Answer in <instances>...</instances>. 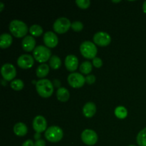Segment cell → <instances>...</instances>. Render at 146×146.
Segmentation results:
<instances>
[{"instance_id":"cell-1","label":"cell","mask_w":146,"mask_h":146,"mask_svg":"<svg viewBox=\"0 0 146 146\" xmlns=\"http://www.w3.org/2000/svg\"><path fill=\"white\" fill-rule=\"evenodd\" d=\"M36 89L40 96L43 98H48L54 92V85L51 81L44 78L37 81Z\"/></svg>"},{"instance_id":"cell-2","label":"cell","mask_w":146,"mask_h":146,"mask_svg":"<svg viewBox=\"0 0 146 146\" xmlns=\"http://www.w3.org/2000/svg\"><path fill=\"white\" fill-rule=\"evenodd\" d=\"M9 31L16 37L21 38L28 32V27L24 21L14 19L9 24Z\"/></svg>"},{"instance_id":"cell-3","label":"cell","mask_w":146,"mask_h":146,"mask_svg":"<svg viewBox=\"0 0 146 146\" xmlns=\"http://www.w3.org/2000/svg\"><path fill=\"white\" fill-rule=\"evenodd\" d=\"M33 56L37 61L40 63H44L50 59L51 56V51L49 48L45 46H37L33 51Z\"/></svg>"},{"instance_id":"cell-4","label":"cell","mask_w":146,"mask_h":146,"mask_svg":"<svg viewBox=\"0 0 146 146\" xmlns=\"http://www.w3.org/2000/svg\"><path fill=\"white\" fill-rule=\"evenodd\" d=\"M80 51L85 58L94 59L96 56L98 50L94 43L90 41H85L80 46Z\"/></svg>"},{"instance_id":"cell-5","label":"cell","mask_w":146,"mask_h":146,"mask_svg":"<svg viewBox=\"0 0 146 146\" xmlns=\"http://www.w3.org/2000/svg\"><path fill=\"white\" fill-rule=\"evenodd\" d=\"M44 135L45 138L50 142L57 143L62 139L64 136V132L60 127L53 125L47 128Z\"/></svg>"},{"instance_id":"cell-6","label":"cell","mask_w":146,"mask_h":146,"mask_svg":"<svg viewBox=\"0 0 146 146\" xmlns=\"http://www.w3.org/2000/svg\"><path fill=\"white\" fill-rule=\"evenodd\" d=\"M71 27V23L70 20L66 17H60L57 19L54 23L53 28L54 30L58 34L66 33L70 27Z\"/></svg>"},{"instance_id":"cell-7","label":"cell","mask_w":146,"mask_h":146,"mask_svg":"<svg viewBox=\"0 0 146 146\" xmlns=\"http://www.w3.org/2000/svg\"><path fill=\"white\" fill-rule=\"evenodd\" d=\"M68 82L74 88H81L86 82V78L79 73H71L68 76Z\"/></svg>"},{"instance_id":"cell-8","label":"cell","mask_w":146,"mask_h":146,"mask_svg":"<svg viewBox=\"0 0 146 146\" xmlns=\"http://www.w3.org/2000/svg\"><path fill=\"white\" fill-rule=\"evenodd\" d=\"M1 76L5 81H9L14 79L17 75V70L14 65L11 64H5L1 66Z\"/></svg>"},{"instance_id":"cell-9","label":"cell","mask_w":146,"mask_h":146,"mask_svg":"<svg viewBox=\"0 0 146 146\" xmlns=\"http://www.w3.org/2000/svg\"><path fill=\"white\" fill-rule=\"evenodd\" d=\"M81 139L86 145H94L98 141V135L93 130L86 129L81 133Z\"/></svg>"},{"instance_id":"cell-10","label":"cell","mask_w":146,"mask_h":146,"mask_svg":"<svg viewBox=\"0 0 146 146\" xmlns=\"http://www.w3.org/2000/svg\"><path fill=\"white\" fill-rule=\"evenodd\" d=\"M94 41L100 46H106L111 43V37L108 33L104 31H98L94 36Z\"/></svg>"},{"instance_id":"cell-11","label":"cell","mask_w":146,"mask_h":146,"mask_svg":"<svg viewBox=\"0 0 146 146\" xmlns=\"http://www.w3.org/2000/svg\"><path fill=\"white\" fill-rule=\"evenodd\" d=\"M34 64V57L29 54H22L17 59V64L19 66L24 69L30 68Z\"/></svg>"},{"instance_id":"cell-12","label":"cell","mask_w":146,"mask_h":146,"mask_svg":"<svg viewBox=\"0 0 146 146\" xmlns=\"http://www.w3.org/2000/svg\"><path fill=\"white\" fill-rule=\"evenodd\" d=\"M47 127V122L46 118L42 115H37L33 120V128L36 133L44 132Z\"/></svg>"},{"instance_id":"cell-13","label":"cell","mask_w":146,"mask_h":146,"mask_svg":"<svg viewBox=\"0 0 146 146\" xmlns=\"http://www.w3.org/2000/svg\"><path fill=\"white\" fill-rule=\"evenodd\" d=\"M44 42L47 47L54 48L58 44V38L52 31H46L44 35Z\"/></svg>"},{"instance_id":"cell-14","label":"cell","mask_w":146,"mask_h":146,"mask_svg":"<svg viewBox=\"0 0 146 146\" xmlns=\"http://www.w3.org/2000/svg\"><path fill=\"white\" fill-rule=\"evenodd\" d=\"M65 66L68 71H76L78 66V58L75 55H72V54L68 55L65 58Z\"/></svg>"},{"instance_id":"cell-15","label":"cell","mask_w":146,"mask_h":146,"mask_svg":"<svg viewBox=\"0 0 146 146\" xmlns=\"http://www.w3.org/2000/svg\"><path fill=\"white\" fill-rule=\"evenodd\" d=\"M36 41L32 36H27L22 41V48L26 51H31L34 50Z\"/></svg>"},{"instance_id":"cell-16","label":"cell","mask_w":146,"mask_h":146,"mask_svg":"<svg viewBox=\"0 0 146 146\" xmlns=\"http://www.w3.org/2000/svg\"><path fill=\"white\" fill-rule=\"evenodd\" d=\"M96 112V106L93 102H88L83 108V113L87 118H91Z\"/></svg>"},{"instance_id":"cell-17","label":"cell","mask_w":146,"mask_h":146,"mask_svg":"<svg viewBox=\"0 0 146 146\" xmlns=\"http://www.w3.org/2000/svg\"><path fill=\"white\" fill-rule=\"evenodd\" d=\"M11 35L7 33H4L0 36V47L2 48H8L12 43Z\"/></svg>"},{"instance_id":"cell-18","label":"cell","mask_w":146,"mask_h":146,"mask_svg":"<svg viewBox=\"0 0 146 146\" xmlns=\"http://www.w3.org/2000/svg\"><path fill=\"white\" fill-rule=\"evenodd\" d=\"M28 128L24 123H17L14 126V132L18 136H24L27 133Z\"/></svg>"},{"instance_id":"cell-19","label":"cell","mask_w":146,"mask_h":146,"mask_svg":"<svg viewBox=\"0 0 146 146\" xmlns=\"http://www.w3.org/2000/svg\"><path fill=\"white\" fill-rule=\"evenodd\" d=\"M56 97L58 101H61V102H66L69 99V91H68V90L67 88H64V87H61V88H59L57 90Z\"/></svg>"},{"instance_id":"cell-20","label":"cell","mask_w":146,"mask_h":146,"mask_svg":"<svg viewBox=\"0 0 146 146\" xmlns=\"http://www.w3.org/2000/svg\"><path fill=\"white\" fill-rule=\"evenodd\" d=\"M49 72V66L46 64H41L37 67L36 74L38 78H44L46 76Z\"/></svg>"},{"instance_id":"cell-21","label":"cell","mask_w":146,"mask_h":146,"mask_svg":"<svg viewBox=\"0 0 146 146\" xmlns=\"http://www.w3.org/2000/svg\"><path fill=\"white\" fill-rule=\"evenodd\" d=\"M114 113H115V116L117 118H120V119H124L128 115V111L124 106H120L115 108V111H114Z\"/></svg>"},{"instance_id":"cell-22","label":"cell","mask_w":146,"mask_h":146,"mask_svg":"<svg viewBox=\"0 0 146 146\" xmlns=\"http://www.w3.org/2000/svg\"><path fill=\"white\" fill-rule=\"evenodd\" d=\"M49 66L53 69H58L61 66V58L58 56H52L49 59Z\"/></svg>"},{"instance_id":"cell-23","label":"cell","mask_w":146,"mask_h":146,"mask_svg":"<svg viewBox=\"0 0 146 146\" xmlns=\"http://www.w3.org/2000/svg\"><path fill=\"white\" fill-rule=\"evenodd\" d=\"M136 141L139 146H146V128L138 133Z\"/></svg>"},{"instance_id":"cell-24","label":"cell","mask_w":146,"mask_h":146,"mask_svg":"<svg viewBox=\"0 0 146 146\" xmlns=\"http://www.w3.org/2000/svg\"><path fill=\"white\" fill-rule=\"evenodd\" d=\"M80 71L82 74H88L91 72L92 71V64L90 61H84L82 64L80 65Z\"/></svg>"},{"instance_id":"cell-25","label":"cell","mask_w":146,"mask_h":146,"mask_svg":"<svg viewBox=\"0 0 146 146\" xmlns=\"http://www.w3.org/2000/svg\"><path fill=\"white\" fill-rule=\"evenodd\" d=\"M29 32L34 36H39L43 34V29L40 25L34 24L29 28Z\"/></svg>"},{"instance_id":"cell-26","label":"cell","mask_w":146,"mask_h":146,"mask_svg":"<svg viewBox=\"0 0 146 146\" xmlns=\"http://www.w3.org/2000/svg\"><path fill=\"white\" fill-rule=\"evenodd\" d=\"M24 82L23 81H21V79H15L11 81V88H13L15 91H20V90L24 88Z\"/></svg>"},{"instance_id":"cell-27","label":"cell","mask_w":146,"mask_h":146,"mask_svg":"<svg viewBox=\"0 0 146 146\" xmlns=\"http://www.w3.org/2000/svg\"><path fill=\"white\" fill-rule=\"evenodd\" d=\"M71 27L74 31H80L83 29V28H84V24H83V23L81 22V21H74L73 23H71Z\"/></svg>"},{"instance_id":"cell-28","label":"cell","mask_w":146,"mask_h":146,"mask_svg":"<svg viewBox=\"0 0 146 146\" xmlns=\"http://www.w3.org/2000/svg\"><path fill=\"white\" fill-rule=\"evenodd\" d=\"M76 3L78 7L81 9H87L91 4V1L89 0H76Z\"/></svg>"},{"instance_id":"cell-29","label":"cell","mask_w":146,"mask_h":146,"mask_svg":"<svg viewBox=\"0 0 146 146\" xmlns=\"http://www.w3.org/2000/svg\"><path fill=\"white\" fill-rule=\"evenodd\" d=\"M93 65L96 68H101L103 66V61L101 60V58H98V57H95V58L93 59Z\"/></svg>"},{"instance_id":"cell-30","label":"cell","mask_w":146,"mask_h":146,"mask_svg":"<svg viewBox=\"0 0 146 146\" xmlns=\"http://www.w3.org/2000/svg\"><path fill=\"white\" fill-rule=\"evenodd\" d=\"M96 81V76L92 74H88L86 77V82L88 84H93Z\"/></svg>"},{"instance_id":"cell-31","label":"cell","mask_w":146,"mask_h":146,"mask_svg":"<svg viewBox=\"0 0 146 146\" xmlns=\"http://www.w3.org/2000/svg\"><path fill=\"white\" fill-rule=\"evenodd\" d=\"M34 146H46V142L44 140L40 139L38 141H36L34 143Z\"/></svg>"},{"instance_id":"cell-32","label":"cell","mask_w":146,"mask_h":146,"mask_svg":"<svg viewBox=\"0 0 146 146\" xmlns=\"http://www.w3.org/2000/svg\"><path fill=\"white\" fill-rule=\"evenodd\" d=\"M21 146H34V143L31 140H27Z\"/></svg>"},{"instance_id":"cell-33","label":"cell","mask_w":146,"mask_h":146,"mask_svg":"<svg viewBox=\"0 0 146 146\" xmlns=\"http://www.w3.org/2000/svg\"><path fill=\"white\" fill-rule=\"evenodd\" d=\"M53 85H54V86L56 87V88H61L60 87V86H61V82H60L59 80L58 79H54V81H53Z\"/></svg>"},{"instance_id":"cell-34","label":"cell","mask_w":146,"mask_h":146,"mask_svg":"<svg viewBox=\"0 0 146 146\" xmlns=\"http://www.w3.org/2000/svg\"><path fill=\"white\" fill-rule=\"evenodd\" d=\"M41 133H36H36L34 134V138L36 141H38V140L41 139Z\"/></svg>"},{"instance_id":"cell-35","label":"cell","mask_w":146,"mask_h":146,"mask_svg":"<svg viewBox=\"0 0 146 146\" xmlns=\"http://www.w3.org/2000/svg\"><path fill=\"white\" fill-rule=\"evenodd\" d=\"M143 10L144 12L146 14V1H144L143 4Z\"/></svg>"},{"instance_id":"cell-36","label":"cell","mask_w":146,"mask_h":146,"mask_svg":"<svg viewBox=\"0 0 146 146\" xmlns=\"http://www.w3.org/2000/svg\"><path fill=\"white\" fill-rule=\"evenodd\" d=\"M4 4H3L2 2H0V11H1L3 10V9H4Z\"/></svg>"},{"instance_id":"cell-37","label":"cell","mask_w":146,"mask_h":146,"mask_svg":"<svg viewBox=\"0 0 146 146\" xmlns=\"http://www.w3.org/2000/svg\"><path fill=\"white\" fill-rule=\"evenodd\" d=\"M4 81H5V80L4 79H2L1 80V84H2V85L3 86H7V82H4Z\"/></svg>"},{"instance_id":"cell-38","label":"cell","mask_w":146,"mask_h":146,"mask_svg":"<svg viewBox=\"0 0 146 146\" xmlns=\"http://www.w3.org/2000/svg\"><path fill=\"white\" fill-rule=\"evenodd\" d=\"M112 1L114 3H118V2H120V1H121V0H118V1H114V0H113Z\"/></svg>"},{"instance_id":"cell-39","label":"cell","mask_w":146,"mask_h":146,"mask_svg":"<svg viewBox=\"0 0 146 146\" xmlns=\"http://www.w3.org/2000/svg\"><path fill=\"white\" fill-rule=\"evenodd\" d=\"M129 146H135V145H129Z\"/></svg>"}]
</instances>
